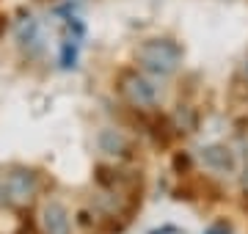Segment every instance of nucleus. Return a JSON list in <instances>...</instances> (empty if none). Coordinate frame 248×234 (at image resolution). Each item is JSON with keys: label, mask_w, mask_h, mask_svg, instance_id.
Listing matches in <instances>:
<instances>
[{"label": "nucleus", "mask_w": 248, "mask_h": 234, "mask_svg": "<svg viewBox=\"0 0 248 234\" xmlns=\"http://www.w3.org/2000/svg\"><path fill=\"white\" fill-rule=\"evenodd\" d=\"M149 234H174V229H171V226H166V229H157V232H149Z\"/></svg>", "instance_id": "9b49d317"}, {"label": "nucleus", "mask_w": 248, "mask_h": 234, "mask_svg": "<svg viewBox=\"0 0 248 234\" xmlns=\"http://www.w3.org/2000/svg\"><path fill=\"white\" fill-rule=\"evenodd\" d=\"M3 33H6V17L0 14V36H3Z\"/></svg>", "instance_id": "f8f14e48"}, {"label": "nucleus", "mask_w": 248, "mask_h": 234, "mask_svg": "<svg viewBox=\"0 0 248 234\" xmlns=\"http://www.w3.org/2000/svg\"><path fill=\"white\" fill-rule=\"evenodd\" d=\"M17 42L22 50H33L39 44V25H36V19L31 14H25L17 22Z\"/></svg>", "instance_id": "0eeeda50"}, {"label": "nucleus", "mask_w": 248, "mask_h": 234, "mask_svg": "<svg viewBox=\"0 0 248 234\" xmlns=\"http://www.w3.org/2000/svg\"><path fill=\"white\" fill-rule=\"evenodd\" d=\"M119 91L133 108H141V110L152 108L157 102V88L138 72H124L122 80H119Z\"/></svg>", "instance_id": "7ed1b4c3"}, {"label": "nucleus", "mask_w": 248, "mask_h": 234, "mask_svg": "<svg viewBox=\"0 0 248 234\" xmlns=\"http://www.w3.org/2000/svg\"><path fill=\"white\" fill-rule=\"evenodd\" d=\"M42 226H45V234H69V212H66V207L61 201L45 204Z\"/></svg>", "instance_id": "39448f33"}, {"label": "nucleus", "mask_w": 248, "mask_h": 234, "mask_svg": "<svg viewBox=\"0 0 248 234\" xmlns=\"http://www.w3.org/2000/svg\"><path fill=\"white\" fill-rule=\"evenodd\" d=\"M202 162L207 168H213V171H221V174H232L234 171V154H232L229 146L223 144H210L202 149Z\"/></svg>", "instance_id": "20e7f679"}, {"label": "nucleus", "mask_w": 248, "mask_h": 234, "mask_svg": "<svg viewBox=\"0 0 248 234\" xmlns=\"http://www.w3.org/2000/svg\"><path fill=\"white\" fill-rule=\"evenodd\" d=\"M243 182H246V188H248V168H246V179H243Z\"/></svg>", "instance_id": "ddd939ff"}, {"label": "nucleus", "mask_w": 248, "mask_h": 234, "mask_svg": "<svg viewBox=\"0 0 248 234\" xmlns=\"http://www.w3.org/2000/svg\"><path fill=\"white\" fill-rule=\"evenodd\" d=\"M99 149L110 157H127L130 154V144L119 130H102L99 132Z\"/></svg>", "instance_id": "423d86ee"}, {"label": "nucleus", "mask_w": 248, "mask_h": 234, "mask_svg": "<svg viewBox=\"0 0 248 234\" xmlns=\"http://www.w3.org/2000/svg\"><path fill=\"white\" fill-rule=\"evenodd\" d=\"M138 63L152 74H174L182 63V47L171 39H149L138 47Z\"/></svg>", "instance_id": "f257e3e1"}, {"label": "nucleus", "mask_w": 248, "mask_h": 234, "mask_svg": "<svg viewBox=\"0 0 248 234\" xmlns=\"http://www.w3.org/2000/svg\"><path fill=\"white\" fill-rule=\"evenodd\" d=\"M177 127L182 130V132H193L196 118H193V113H190V108H179L177 110Z\"/></svg>", "instance_id": "6e6552de"}, {"label": "nucleus", "mask_w": 248, "mask_h": 234, "mask_svg": "<svg viewBox=\"0 0 248 234\" xmlns=\"http://www.w3.org/2000/svg\"><path fill=\"white\" fill-rule=\"evenodd\" d=\"M0 193L11 207H28L39 193V176L33 171H28V168H17V171L3 176Z\"/></svg>", "instance_id": "f03ea898"}, {"label": "nucleus", "mask_w": 248, "mask_h": 234, "mask_svg": "<svg viewBox=\"0 0 248 234\" xmlns=\"http://www.w3.org/2000/svg\"><path fill=\"white\" fill-rule=\"evenodd\" d=\"M75 58H78V47L72 44V42H66V44H63L61 63H63V66H75Z\"/></svg>", "instance_id": "1a4fd4ad"}, {"label": "nucleus", "mask_w": 248, "mask_h": 234, "mask_svg": "<svg viewBox=\"0 0 248 234\" xmlns=\"http://www.w3.org/2000/svg\"><path fill=\"white\" fill-rule=\"evenodd\" d=\"M204 234H232V226L226 223V220H218V223L207 226V229H204Z\"/></svg>", "instance_id": "9d476101"}]
</instances>
